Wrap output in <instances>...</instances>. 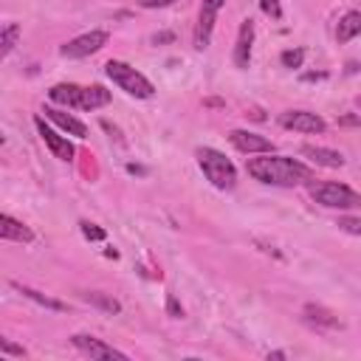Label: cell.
Masks as SVG:
<instances>
[{
  "mask_svg": "<svg viewBox=\"0 0 361 361\" xmlns=\"http://www.w3.org/2000/svg\"><path fill=\"white\" fill-rule=\"evenodd\" d=\"M245 169L254 180L271 183V186H299L313 180V169L307 164L288 155H274V152H262V158H248Z\"/></svg>",
  "mask_w": 361,
  "mask_h": 361,
  "instance_id": "1",
  "label": "cell"
},
{
  "mask_svg": "<svg viewBox=\"0 0 361 361\" xmlns=\"http://www.w3.org/2000/svg\"><path fill=\"white\" fill-rule=\"evenodd\" d=\"M48 99L54 104H62V107H73V110H96V107H104L110 104V90H104L102 85H73V82H59L48 90Z\"/></svg>",
  "mask_w": 361,
  "mask_h": 361,
  "instance_id": "2",
  "label": "cell"
},
{
  "mask_svg": "<svg viewBox=\"0 0 361 361\" xmlns=\"http://www.w3.org/2000/svg\"><path fill=\"white\" fill-rule=\"evenodd\" d=\"M104 73L113 79V85H118L127 96H135V99H149L152 93H155V85L141 73V71H135L133 65H127V62H121V59H110L107 65H104Z\"/></svg>",
  "mask_w": 361,
  "mask_h": 361,
  "instance_id": "3",
  "label": "cell"
},
{
  "mask_svg": "<svg viewBox=\"0 0 361 361\" xmlns=\"http://www.w3.org/2000/svg\"><path fill=\"white\" fill-rule=\"evenodd\" d=\"M195 155H197V164H200L203 175L212 180V186H217V189H234L237 169H234V164L223 152H217L214 147H200Z\"/></svg>",
  "mask_w": 361,
  "mask_h": 361,
  "instance_id": "4",
  "label": "cell"
},
{
  "mask_svg": "<svg viewBox=\"0 0 361 361\" xmlns=\"http://www.w3.org/2000/svg\"><path fill=\"white\" fill-rule=\"evenodd\" d=\"M310 197L327 209H361V195L355 189H350L347 183H336V180L313 183Z\"/></svg>",
  "mask_w": 361,
  "mask_h": 361,
  "instance_id": "5",
  "label": "cell"
},
{
  "mask_svg": "<svg viewBox=\"0 0 361 361\" xmlns=\"http://www.w3.org/2000/svg\"><path fill=\"white\" fill-rule=\"evenodd\" d=\"M107 39H110V34L102 31V28H96V31L79 34V37H73L71 42H65V45L59 48V54H62L65 59H82V56H90V54L102 51V48L107 45Z\"/></svg>",
  "mask_w": 361,
  "mask_h": 361,
  "instance_id": "6",
  "label": "cell"
},
{
  "mask_svg": "<svg viewBox=\"0 0 361 361\" xmlns=\"http://www.w3.org/2000/svg\"><path fill=\"white\" fill-rule=\"evenodd\" d=\"M71 344H73V347H76L82 355L93 358V361H104V358L127 361V353L116 350L113 344H104V341H102V338H96V336H85V333H76V336H71Z\"/></svg>",
  "mask_w": 361,
  "mask_h": 361,
  "instance_id": "7",
  "label": "cell"
},
{
  "mask_svg": "<svg viewBox=\"0 0 361 361\" xmlns=\"http://www.w3.org/2000/svg\"><path fill=\"white\" fill-rule=\"evenodd\" d=\"M220 6H223V0H203V3H200V11H197V25H195V37H192L197 51L209 48V39H212L214 20H217Z\"/></svg>",
  "mask_w": 361,
  "mask_h": 361,
  "instance_id": "8",
  "label": "cell"
},
{
  "mask_svg": "<svg viewBox=\"0 0 361 361\" xmlns=\"http://www.w3.org/2000/svg\"><path fill=\"white\" fill-rule=\"evenodd\" d=\"M279 124L285 130H296V133H324L327 121L310 110H285L279 116Z\"/></svg>",
  "mask_w": 361,
  "mask_h": 361,
  "instance_id": "9",
  "label": "cell"
},
{
  "mask_svg": "<svg viewBox=\"0 0 361 361\" xmlns=\"http://www.w3.org/2000/svg\"><path fill=\"white\" fill-rule=\"evenodd\" d=\"M34 124H37V133H39V138L45 141V147L54 152V158H59V161H73V144L68 141V135H59L56 130H51V127L42 121V116H37Z\"/></svg>",
  "mask_w": 361,
  "mask_h": 361,
  "instance_id": "10",
  "label": "cell"
},
{
  "mask_svg": "<svg viewBox=\"0 0 361 361\" xmlns=\"http://www.w3.org/2000/svg\"><path fill=\"white\" fill-rule=\"evenodd\" d=\"M228 141L245 152V155H262V152H274V144L265 138V135H257L251 130H231L228 133Z\"/></svg>",
  "mask_w": 361,
  "mask_h": 361,
  "instance_id": "11",
  "label": "cell"
},
{
  "mask_svg": "<svg viewBox=\"0 0 361 361\" xmlns=\"http://www.w3.org/2000/svg\"><path fill=\"white\" fill-rule=\"evenodd\" d=\"M251 45H254V20L245 17L240 23V34H237L234 54H231V59H234L237 68H248V62H251Z\"/></svg>",
  "mask_w": 361,
  "mask_h": 361,
  "instance_id": "12",
  "label": "cell"
},
{
  "mask_svg": "<svg viewBox=\"0 0 361 361\" xmlns=\"http://www.w3.org/2000/svg\"><path fill=\"white\" fill-rule=\"evenodd\" d=\"M302 316H305V322H307L310 327H316V330H338V327H341V322H338V316H336L333 310H327V307H322V305H313V302H307V305L302 307Z\"/></svg>",
  "mask_w": 361,
  "mask_h": 361,
  "instance_id": "13",
  "label": "cell"
},
{
  "mask_svg": "<svg viewBox=\"0 0 361 361\" xmlns=\"http://www.w3.org/2000/svg\"><path fill=\"white\" fill-rule=\"evenodd\" d=\"M42 113H45V118H51L56 127H62L68 135H73V138H87V127H85L76 116H71V113H65V110H56V107H45Z\"/></svg>",
  "mask_w": 361,
  "mask_h": 361,
  "instance_id": "14",
  "label": "cell"
},
{
  "mask_svg": "<svg viewBox=\"0 0 361 361\" xmlns=\"http://www.w3.org/2000/svg\"><path fill=\"white\" fill-rule=\"evenodd\" d=\"M0 237L8 240V243H31L34 240V231L25 223L14 220L11 214H3L0 217Z\"/></svg>",
  "mask_w": 361,
  "mask_h": 361,
  "instance_id": "15",
  "label": "cell"
},
{
  "mask_svg": "<svg viewBox=\"0 0 361 361\" xmlns=\"http://www.w3.org/2000/svg\"><path fill=\"white\" fill-rule=\"evenodd\" d=\"M302 155H307L313 164L319 166H330V169H338L344 166V155L336 152V149H327V147H316V144H305L302 147Z\"/></svg>",
  "mask_w": 361,
  "mask_h": 361,
  "instance_id": "16",
  "label": "cell"
},
{
  "mask_svg": "<svg viewBox=\"0 0 361 361\" xmlns=\"http://www.w3.org/2000/svg\"><path fill=\"white\" fill-rule=\"evenodd\" d=\"M361 34V11H347L341 20H338V28H336V39L338 42H350L353 37Z\"/></svg>",
  "mask_w": 361,
  "mask_h": 361,
  "instance_id": "17",
  "label": "cell"
},
{
  "mask_svg": "<svg viewBox=\"0 0 361 361\" xmlns=\"http://www.w3.org/2000/svg\"><path fill=\"white\" fill-rule=\"evenodd\" d=\"M14 288H17L25 299H31V302H37V305H42V307H48V310H68L65 302H59V299H54V296H45V293H39V290H34V288H28V285L14 282Z\"/></svg>",
  "mask_w": 361,
  "mask_h": 361,
  "instance_id": "18",
  "label": "cell"
},
{
  "mask_svg": "<svg viewBox=\"0 0 361 361\" xmlns=\"http://www.w3.org/2000/svg\"><path fill=\"white\" fill-rule=\"evenodd\" d=\"M82 299L90 302V305H96V307L104 310V313H121V305H118L113 296L102 293V290H87V293H82Z\"/></svg>",
  "mask_w": 361,
  "mask_h": 361,
  "instance_id": "19",
  "label": "cell"
},
{
  "mask_svg": "<svg viewBox=\"0 0 361 361\" xmlns=\"http://www.w3.org/2000/svg\"><path fill=\"white\" fill-rule=\"evenodd\" d=\"M17 37H20V25L17 23H6L3 31H0V56L11 54V48L17 45Z\"/></svg>",
  "mask_w": 361,
  "mask_h": 361,
  "instance_id": "20",
  "label": "cell"
},
{
  "mask_svg": "<svg viewBox=\"0 0 361 361\" xmlns=\"http://www.w3.org/2000/svg\"><path fill=\"white\" fill-rule=\"evenodd\" d=\"M282 65L285 68H302V62H305V51L302 48H293V51H282Z\"/></svg>",
  "mask_w": 361,
  "mask_h": 361,
  "instance_id": "21",
  "label": "cell"
},
{
  "mask_svg": "<svg viewBox=\"0 0 361 361\" xmlns=\"http://www.w3.org/2000/svg\"><path fill=\"white\" fill-rule=\"evenodd\" d=\"M262 14H268L271 20H282V3L279 0H259Z\"/></svg>",
  "mask_w": 361,
  "mask_h": 361,
  "instance_id": "22",
  "label": "cell"
},
{
  "mask_svg": "<svg viewBox=\"0 0 361 361\" xmlns=\"http://www.w3.org/2000/svg\"><path fill=\"white\" fill-rule=\"evenodd\" d=\"M79 226H82V234H85L87 240H96V243H99V240H104V237H107V234H104V228H99L96 223H87V220H82Z\"/></svg>",
  "mask_w": 361,
  "mask_h": 361,
  "instance_id": "23",
  "label": "cell"
},
{
  "mask_svg": "<svg viewBox=\"0 0 361 361\" xmlns=\"http://www.w3.org/2000/svg\"><path fill=\"white\" fill-rule=\"evenodd\" d=\"M336 226H338L341 231H350V234H361V220H358V217H347V214H341Z\"/></svg>",
  "mask_w": 361,
  "mask_h": 361,
  "instance_id": "24",
  "label": "cell"
},
{
  "mask_svg": "<svg viewBox=\"0 0 361 361\" xmlns=\"http://www.w3.org/2000/svg\"><path fill=\"white\" fill-rule=\"evenodd\" d=\"M0 353H3V355H20V358H23V355H25V347H17V344H11L8 338H0Z\"/></svg>",
  "mask_w": 361,
  "mask_h": 361,
  "instance_id": "25",
  "label": "cell"
},
{
  "mask_svg": "<svg viewBox=\"0 0 361 361\" xmlns=\"http://www.w3.org/2000/svg\"><path fill=\"white\" fill-rule=\"evenodd\" d=\"M166 310H169V316H172V319H180V316H183V307L178 305V299H175L172 293L166 296Z\"/></svg>",
  "mask_w": 361,
  "mask_h": 361,
  "instance_id": "26",
  "label": "cell"
},
{
  "mask_svg": "<svg viewBox=\"0 0 361 361\" xmlns=\"http://www.w3.org/2000/svg\"><path fill=\"white\" fill-rule=\"evenodd\" d=\"M141 8H164V6H172L175 0H135Z\"/></svg>",
  "mask_w": 361,
  "mask_h": 361,
  "instance_id": "27",
  "label": "cell"
},
{
  "mask_svg": "<svg viewBox=\"0 0 361 361\" xmlns=\"http://www.w3.org/2000/svg\"><path fill=\"white\" fill-rule=\"evenodd\" d=\"M338 124H350V127H361V118H355V116H341V118H338Z\"/></svg>",
  "mask_w": 361,
  "mask_h": 361,
  "instance_id": "28",
  "label": "cell"
},
{
  "mask_svg": "<svg viewBox=\"0 0 361 361\" xmlns=\"http://www.w3.org/2000/svg\"><path fill=\"white\" fill-rule=\"evenodd\" d=\"M127 172H133V175H144V169H141V166H135V164H130V166H127Z\"/></svg>",
  "mask_w": 361,
  "mask_h": 361,
  "instance_id": "29",
  "label": "cell"
},
{
  "mask_svg": "<svg viewBox=\"0 0 361 361\" xmlns=\"http://www.w3.org/2000/svg\"><path fill=\"white\" fill-rule=\"evenodd\" d=\"M288 353H282V350H274V353H268V358H285Z\"/></svg>",
  "mask_w": 361,
  "mask_h": 361,
  "instance_id": "30",
  "label": "cell"
},
{
  "mask_svg": "<svg viewBox=\"0 0 361 361\" xmlns=\"http://www.w3.org/2000/svg\"><path fill=\"white\" fill-rule=\"evenodd\" d=\"M355 104H358V107H361V96H355Z\"/></svg>",
  "mask_w": 361,
  "mask_h": 361,
  "instance_id": "31",
  "label": "cell"
}]
</instances>
